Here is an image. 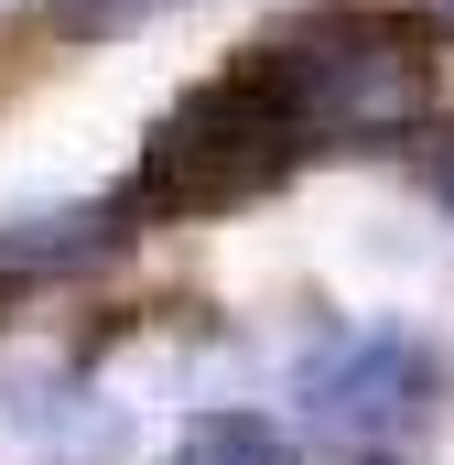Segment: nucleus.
I'll use <instances>...</instances> for the list:
<instances>
[{
    "label": "nucleus",
    "mask_w": 454,
    "mask_h": 465,
    "mask_svg": "<svg viewBox=\"0 0 454 465\" xmlns=\"http://www.w3.org/2000/svg\"><path fill=\"white\" fill-rule=\"evenodd\" d=\"M249 65L292 109L303 152H390V141H411L433 119V54L390 11H303Z\"/></svg>",
    "instance_id": "nucleus-1"
},
{
    "label": "nucleus",
    "mask_w": 454,
    "mask_h": 465,
    "mask_svg": "<svg viewBox=\"0 0 454 465\" xmlns=\"http://www.w3.org/2000/svg\"><path fill=\"white\" fill-rule=\"evenodd\" d=\"M314 152H303V130L292 109L271 98V76L238 54L227 76L206 87H184L173 109L152 119V141H141V163H130V217H173V228H195V217H238V206H260V195H281L292 173H303Z\"/></svg>",
    "instance_id": "nucleus-2"
},
{
    "label": "nucleus",
    "mask_w": 454,
    "mask_h": 465,
    "mask_svg": "<svg viewBox=\"0 0 454 465\" xmlns=\"http://www.w3.org/2000/svg\"><path fill=\"white\" fill-rule=\"evenodd\" d=\"M454 401V357L411 325H325L292 357V411L336 465H400Z\"/></svg>",
    "instance_id": "nucleus-3"
},
{
    "label": "nucleus",
    "mask_w": 454,
    "mask_h": 465,
    "mask_svg": "<svg viewBox=\"0 0 454 465\" xmlns=\"http://www.w3.org/2000/svg\"><path fill=\"white\" fill-rule=\"evenodd\" d=\"M130 249V206L87 195V206H33V217H0V282H76V271H109Z\"/></svg>",
    "instance_id": "nucleus-4"
},
{
    "label": "nucleus",
    "mask_w": 454,
    "mask_h": 465,
    "mask_svg": "<svg viewBox=\"0 0 454 465\" xmlns=\"http://www.w3.org/2000/svg\"><path fill=\"white\" fill-rule=\"evenodd\" d=\"M163 465H292V444H281V422H260V411H195Z\"/></svg>",
    "instance_id": "nucleus-5"
},
{
    "label": "nucleus",
    "mask_w": 454,
    "mask_h": 465,
    "mask_svg": "<svg viewBox=\"0 0 454 465\" xmlns=\"http://www.w3.org/2000/svg\"><path fill=\"white\" fill-rule=\"evenodd\" d=\"M44 11H54V33L109 44V33H141V22H163V11H184V0H44Z\"/></svg>",
    "instance_id": "nucleus-6"
},
{
    "label": "nucleus",
    "mask_w": 454,
    "mask_h": 465,
    "mask_svg": "<svg viewBox=\"0 0 454 465\" xmlns=\"http://www.w3.org/2000/svg\"><path fill=\"white\" fill-rule=\"evenodd\" d=\"M433 195H444V206H454V119H444V130H433Z\"/></svg>",
    "instance_id": "nucleus-7"
},
{
    "label": "nucleus",
    "mask_w": 454,
    "mask_h": 465,
    "mask_svg": "<svg viewBox=\"0 0 454 465\" xmlns=\"http://www.w3.org/2000/svg\"><path fill=\"white\" fill-rule=\"evenodd\" d=\"M422 22H433V33H454V0H422Z\"/></svg>",
    "instance_id": "nucleus-8"
}]
</instances>
